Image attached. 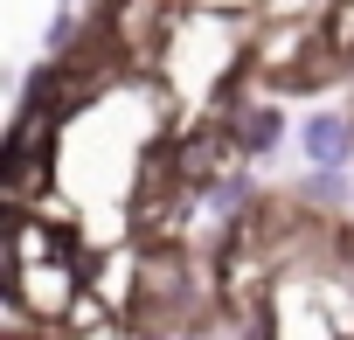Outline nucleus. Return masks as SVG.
Here are the masks:
<instances>
[{
    "mask_svg": "<svg viewBox=\"0 0 354 340\" xmlns=\"http://www.w3.org/2000/svg\"><path fill=\"white\" fill-rule=\"evenodd\" d=\"M299 153L313 160V174H340V167L354 160V118L340 111H313L299 125Z\"/></svg>",
    "mask_w": 354,
    "mask_h": 340,
    "instance_id": "f257e3e1",
    "label": "nucleus"
},
{
    "mask_svg": "<svg viewBox=\"0 0 354 340\" xmlns=\"http://www.w3.org/2000/svg\"><path fill=\"white\" fill-rule=\"evenodd\" d=\"M236 125V153H250V160H264L278 139H285V111L278 104H257V111H236L230 118Z\"/></svg>",
    "mask_w": 354,
    "mask_h": 340,
    "instance_id": "f03ea898",
    "label": "nucleus"
},
{
    "mask_svg": "<svg viewBox=\"0 0 354 340\" xmlns=\"http://www.w3.org/2000/svg\"><path fill=\"white\" fill-rule=\"evenodd\" d=\"M70 42H77V15H56L49 21V49H70Z\"/></svg>",
    "mask_w": 354,
    "mask_h": 340,
    "instance_id": "7ed1b4c3",
    "label": "nucleus"
}]
</instances>
